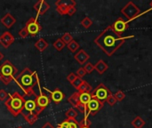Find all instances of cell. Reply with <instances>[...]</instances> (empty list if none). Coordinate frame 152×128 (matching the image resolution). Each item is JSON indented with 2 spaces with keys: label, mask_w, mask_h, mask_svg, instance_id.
Masks as SVG:
<instances>
[{
  "label": "cell",
  "mask_w": 152,
  "mask_h": 128,
  "mask_svg": "<svg viewBox=\"0 0 152 128\" xmlns=\"http://www.w3.org/2000/svg\"><path fill=\"white\" fill-rule=\"evenodd\" d=\"M134 36L119 37L111 29L110 25L102 31L94 39V43L109 56L113 55L119 47L123 45L125 41L128 38H132Z\"/></svg>",
  "instance_id": "cell-1"
},
{
  "label": "cell",
  "mask_w": 152,
  "mask_h": 128,
  "mask_svg": "<svg viewBox=\"0 0 152 128\" xmlns=\"http://www.w3.org/2000/svg\"><path fill=\"white\" fill-rule=\"evenodd\" d=\"M13 81L23 91L24 97H33L37 95L34 87L39 85V78L36 71H31L30 69L25 68L20 74L14 78Z\"/></svg>",
  "instance_id": "cell-2"
},
{
  "label": "cell",
  "mask_w": 152,
  "mask_h": 128,
  "mask_svg": "<svg viewBox=\"0 0 152 128\" xmlns=\"http://www.w3.org/2000/svg\"><path fill=\"white\" fill-rule=\"evenodd\" d=\"M25 101L26 100L23 95H20L19 93L15 92L12 94H9L8 99L4 102V105L13 117H18L20 114H21L24 109Z\"/></svg>",
  "instance_id": "cell-3"
},
{
  "label": "cell",
  "mask_w": 152,
  "mask_h": 128,
  "mask_svg": "<svg viewBox=\"0 0 152 128\" xmlns=\"http://www.w3.org/2000/svg\"><path fill=\"white\" fill-rule=\"evenodd\" d=\"M17 72V68L10 61L6 60L0 66V80L4 85H9L14 79Z\"/></svg>",
  "instance_id": "cell-4"
},
{
  "label": "cell",
  "mask_w": 152,
  "mask_h": 128,
  "mask_svg": "<svg viewBox=\"0 0 152 128\" xmlns=\"http://www.w3.org/2000/svg\"><path fill=\"white\" fill-rule=\"evenodd\" d=\"M121 12L126 17V19L129 22L140 15L141 10L138 8V6L134 2L130 1L121 9Z\"/></svg>",
  "instance_id": "cell-5"
},
{
  "label": "cell",
  "mask_w": 152,
  "mask_h": 128,
  "mask_svg": "<svg viewBox=\"0 0 152 128\" xmlns=\"http://www.w3.org/2000/svg\"><path fill=\"white\" fill-rule=\"evenodd\" d=\"M91 94H92V98L97 99L99 102L104 104V102H107L109 96L111 95L112 94L110 91V89L107 88L106 86H104L103 84H100L95 89H94L91 92Z\"/></svg>",
  "instance_id": "cell-6"
},
{
  "label": "cell",
  "mask_w": 152,
  "mask_h": 128,
  "mask_svg": "<svg viewBox=\"0 0 152 128\" xmlns=\"http://www.w3.org/2000/svg\"><path fill=\"white\" fill-rule=\"evenodd\" d=\"M38 86V89H39V94L36 95V103H37V108H36V114L38 116L49 104H50V102H51V99L45 94L41 91V86H40V84L37 86Z\"/></svg>",
  "instance_id": "cell-7"
},
{
  "label": "cell",
  "mask_w": 152,
  "mask_h": 128,
  "mask_svg": "<svg viewBox=\"0 0 152 128\" xmlns=\"http://www.w3.org/2000/svg\"><path fill=\"white\" fill-rule=\"evenodd\" d=\"M25 28L27 29L28 34L31 37H35L36 35H37L42 30V26L37 21V19L34 18V17H30L28 20V21L26 22Z\"/></svg>",
  "instance_id": "cell-8"
},
{
  "label": "cell",
  "mask_w": 152,
  "mask_h": 128,
  "mask_svg": "<svg viewBox=\"0 0 152 128\" xmlns=\"http://www.w3.org/2000/svg\"><path fill=\"white\" fill-rule=\"evenodd\" d=\"M110 27L117 35H118L119 37H122V34L128 28V21H126V20H124L123 18L118 17L116 20V21L112 25H110Z\"/></svg>",
  "instance_id": "cell-9"
},
{
  "label": "cell",
  "mask_w": 152,
  "mask_h": 128,
  "mask_svg": "<svg viewBox=\"0 0 152 128\" xmlns=\"http://www.w3.org/2000/svg\"><path fill=\"white\" fill-rule=\"evenodd\" d=\"M34 98L32 99L31 97H28V100L25 99V105H24V109L21 112V115H27V114H36V108H37V103H36V100H35V96H33Z\"/></svg>",
  "instance_id": "cell-10"
},
{
  "label": "cell",
  "mask_w": 152,
  "mask_h": 128,
  "mask_svg": "<svg viewBox=\"0 0 152 128\" xmlns=\"http://www.w3.org/2000/svg\"><path fill=\"white\" fill-rule=\"evenodd\" d=\"M103 106H104L103 103H102L101 102H99L97 99H94V98H93L89 102V103L86 105L87 110H88L90 115H92V116H95L102 109Z\"/></svg>",
  "instance_id": "cell-11"
},
{
  "label": "cell",
  "mask_w": 152,
  "mask_h": 128,
  "mask_svg": "<svg viewBox=\"0 0 152 128\" xmlns=\"http://www.w3.org/2000/svg\"><path fill=\"white\" fill-rule=\"evenodd\" d=\"M76 4L75 1H63V0H58L55 3L56 5V11L61 14V15H65L67 14L68 9L70 5Z\"/></svg>",
  "instance_id": "cell-12"
},
{
  "label": "cell",
  "mask_w": 152,
  "mask_h": 128,
  "mask_svg": "<svg viewBox=\"0 0 152 128\" xmlns=\"http://www.w3.org/2000/svg\"><path fill=\"white\" fill-rule=\"evenodd\" d=\"M34 10L37 12V19L38 16L43 15L44 13H45L49 9H50V5L49 4H47L45 0H39L38 2H37L34 5H33Z\"/></svg>",
  "instance_id": "cell-13"
},
{
  "label": "cell",
  "mask_w": 152,
  "mask_h": 128,
  "mask_svg": "<svg viewBox=\"0 0 152 128\" xmlns=\"http://www.w3.org/2000/svg\"><path fill=\"white\" fill-rule=\"evenodd\" d=\"M13 42H14V37L9 31H5L0 36V44L4 48H8Z\"/></svg>",
  "instance_id": "cell-14"
},
{
  "label": "cell",
  "mask_w": 152,
  "mask_h": 128,
  "mask_svg": "<svg viewBox=\"0 0 152 128\" xmlns=\"http://www.w3.org/2000/svg\"><path fill=\"white\" fill-rule=\"evenodd\" d=\"M47 92H49L50 93V99L54 102V103H56V104H59L64 98H65V94L59 89V88H56V89H54L53 92H51V91H49V90H47V89H45Z\"/></svg>",
  "instance_id": "cell-15"
},
{
  "label": "cell",
  "mask_w": 152,
  "mask_h": 128,
  "mask_svg": "<svg viewBox=\"0 0 152 128\" xmlns=\"http://www.w3.org/2000/svg\"><path fill=\"white\" fill-rule=\"evenodd\" d=\"M0 21H1V23H2L6 29H10V28L16 22V20H15V18H14L11 13L7 12L4 17L1 18Z\"/></svg>",
  "instance_id": "cell-16"
},
{
  "label": "cell",
  "mask_w": 152,
  "mask_h": 128,
  "mask_svg": "<svg viewBox=\"0 0 152 128\" xmlns=\"http://www.w3.org/2000/svg\"><path fill=\"white\" fill-rule=\"evenodd\" d=\"M75 60L79 63V64H85L90 58L89 54L83 49L79 50L74 56Z\"/></svg>",
  "instance_id": "cell-17"
},
{
  "label": "cell",
  "mask_w": 152,
  "mask_h": 128,
  "mask_svg": "<svg viewBox=\"0 0 152 128\" xmlns=\"http://www.w3.org/2000/svg\"><path fill=\"white\" fill-rule=\"evenodd\" d=\"M108 68H109L108 64L104 61H102V60L98 61L97 63L94 65V69H96L98 71V73L101 74V75H102L108 69Z\"/></svg>",
  "instance_id": "cell-18"
},
{
  "label": "cell",
  "mask_w": 152,
  "mask_h": 128,
  "mask_svg": "<svg viewBox=\"0 0 152 128\" xmlns=\"http://www.w3.org/2000/svg\"><path fill=\"white\" fill-rule=\"evenodd\" d=\"M92 94L91 93H79V102L81 104L84 105H87L89 103V102L92 100Z\"/></svg>",
  "instance_id": "cell-19"
},
{
  "label": "cell",
  "mask_w": 152,
  "mask_h": 128,
  "mask_svg": "<svg viewBox=\"0 0 152 128\" xmlns=\"http://www.w3.org/2000/svg\"><path fill=\"white\" fill-rule=\"evenodd\" d=\"M35 47L39 51V52H44L47 47H48V43L44 39V38H39L36 43H35Z\"/></svg>",
  "instance_id": "cell-20"
},
{
  "label": "cell",
  "mask_w": 152,
  "mask_h": 128,
  "mask_svg": "<svg viewBox=\"0 0 152 128\" xmlns=\"http://www.w3.org/2000/svg\"><path fill=\"white\" fill-rule=\"evenodd\" d=\"M68 102H69L74 108H77V106L80 103V102H79V93H78V92L74 93L70 97H69Z\"/></svg>",
  "instance_id": "cell-21"
},
{
  "label": "cell",
  "mask_w": 152,
  "mask_h": 128,
  "mask_svg": "<svg viewBox=\"0 0 152 128\" xmlns=\"http://www.w3.org/2000/svg\"><path fill=\"white\" fill-rule=\"evenodd\" d=\"M93 91V88H92V86L90 84H88L86 81H83V83L81 84L80 87L78 88L77 92L78 93H91Z\"/></svg>",
  "instance_id": "cell-22"
},
{
  "label": "cell",
  "mask_w": 152,
  "mask_h": 128,
  "mask_svg": "<svg viewBox=\"0 0 152 128\" xmlns=\"http://www.w3.org/2000/svg\"><path fill=\"white\" fill-rule=\"evenodd\" d=\"M132 126L134 128H142L145 126V121L138 116L132 121Z\"/></svg>",
  "instance_id": "cell-23"
},
{
  "label": "cell",
  "mask_w": 152,
  "mask_h": 128,
  "mask_svg": "<svg viewBox=\"0 0 152 128\" xmlns=\"http://www.w3.org/2000/svg\"><path fill=\"white\" fill-rule=\"evenodd\" d=\"M22 116L25 118L26 122L29 125H33L38 118V116L37 114H27V115H22Z\"/></svg>",
  "instance_id": "cell-24"
},
{
  "label": "cell",
  "mask_w": 152,
  "mask_h": 128,
  "mask_svg": "<svg viewBox=\"0 0 152 128\" xmlns=\"http://www.w3.org/2000/svg\"><path fill=\"white\" fill-rule=\"evenodd\" d=\"M67 47L69 48V50L71 53H76V52L79 49V44H78L77 41H75V40L73 39L69 44L67 45Z\"/></svg>",
  "instance_id": "cell-25"
},
{
  "label": "cell",
  "mask_w": 152,
  "mask_h": 128,
  "mask_svg": "<svg viewBox=\"0 0 152 128\" xmlns=\"http://www.w3.org/2000/svg\"><path fill=\"white\" fill-rule=\"evenodd\" d=\"M65 115H66L68 119H76V118L77 117L78 114H77V111L74 108H71L66 111Z\"/></svg>",
  "instance_id": "cell-26"
},
{
  "label": "cell",
  "mask_w": 152,
  "mask_h": 128,
  "mask_svg": "<svg viewBox=\"0 0 152 128\" xmlns=\"http://www.w3.org/2000/svg\"><path fill=\"white\" fill-rule=\"evenodd\" d=\"M66 44L61 40V38H58L54 43H53V47L57 50V51H61L64 47H65Z\"/></svg>",
  "instance_id": "cell-27"
},
{
  "label": "cell",
  "mask_w": 152,
  "mask_h": 128,
  "mask_svg": "<svg viewBox=\"0 0 152 128\" xmlns=\"http://www.w3.org/2000/svg\"><path fill=\"white\" fill-rule=\"evenodd\" d=\"M93 24V20L89 18V17H85L82 20H81V25L85 28V29H88L92 26Z\"/></svg>",
  "instance_id": "cell-28"
},
{
  "label": "cell",
  "mask_w": 152,
  "mask_h": 128,
  "mask_svg": "<svg viewBox=\"0 0 152 128\" xmlns=\"http://www.w3.org/2000/svg\"><path fill=\"white\" fill-rule=\"evenodd\" d=\"M61 40H62L66 45H68V44H69V43L73 40V37H72L71 34H69V33H64V34L62 35V37H61Z\"/></svg>",
  "instance_id": "cell-29"
},
{
  "label": "cell",
  "mask_w": 152,
  "mask_h": 128,
  "mask_svg": "<svg viewBox=\"0 0 152 128\" xmlns=\"http://www.w3.org/2000/svg\"><path fill=\"white\" fill-rule=\"evenodd\" d=\"M114 96H115V98H116V100H117L118 102H121V101H123V100L126 98L125 93H124L123 91H121V90L118 91V92L114 94Z\"/></svg>",
  "instance_id": "cell-30"
},
{
  "label": "cell",
  "mask_w": 152,
  "mask_h": 128,
  "mask_svg": "<svg viewBox=\"0 0 152 128\" xmlns=\"http://www.w3.org/2000/svg\"><path fill=\"white\" fill-rule=\"evenodd\" d=\"M84 69H85V70L86 71V73L91 74V73L94 70V65L93 63H91V62H88V63H86V64L85 65Z\"/></svg>",
  "instance_id": "cell-31"
},
{
  "label": "cell",
  "mask_w": 152,
  "mask_h": 128,
  "mask_svg": "<svg viewBox=\"0 0 152 128\" xmlns=\"http://www.w3.org/2000/svg\"><path fill=\"white\" fill-rule=\"evenodd\" d=\"M83 81H84V80H83L81 78H78V77H77V78L75 79V81H74L71 85H72L73 87H75L77 90H78V88L80 87V86H81V84L83 83Z\"/></svg>",
  "instance_id": "cell-32"
},
{
  "label": "cell",
  "mask_w": 152,
  "mask_h": 128,
  "mask_svg": "<svg viewBox=\"0 0 152 128\" xmlns=\"http://www.w3.org/2000/svg\"><path fill=\"white\" fill-rule=\"evenodd\" d=\"M9 97V94L4 90V89H1L0 90V101L1 102H5Z\"/></svg>",
  "instance_id": "cell-33"
},
{
  "label": "cell",
  "mask_w": 152,
  "mask_h": 128,
  "mask_svg": "<svg viewBox=\"0 0 152 128\" xmlns=\"http://www.w3.org/2000/svg\"><path fill=\"white\" fill-rule=\"evenodd\" d=\"M118 101L116 100V98H115V96L113 95V94H111V95H110L109 96V98L107 99V103L110 105V106H113V105H115L116 104V102H117Z\"/></svg>",
  "instance_id": "cell-34"
},
{
  "label": "cell",
  "mask_w": 152,
  "mask_h": 128,
  "mask_svg": "<svg viewBox=\"0 0 152 128\" xmlns=\"http://www.w3.org/2000/svg\"><path fill=\"white\" fill-rule=\"evenodd\" d=\"M19 36L21 38H26V37H28V36H29V34H28V30H27V29L25 27L19 31Z\"/></svg>",
  "instance_id": "cell-35"
},
{
  "label": "cell",
  "mask_w": 152,
  "mask_h": 128,
  "mask_svg": "<svg viewBox=\"0 0 152 128\" xmlns=\"http://www.w3.org/2000/svg\"><path fill=\"white\" fill-rule=\"evenodd\" d=\"M69 128H79V122H77L76 119H69Z\"/></svg>",
  "instance_id": "cell-36"
},
{
  "label": "cell",
  "mask_w": 152,
  "mask_h": 128,
  "mask_svg": "<svg viewBox=\"0 0 152 128\" xmlns=\"http://www.w3.org/2000/svg\"><path fill=\"white\" fill-rule=\"evenodd\" d=\"M91 121L89 120L88 118H84L80 122H79V125L80 126H84V127H90L91 126Z\"/></svg>",
  "instance_id": "cell-37"
},
{
  "label": "cell",
  "mask_w": 152,
  "mask_h": 128,
  "mask_svg": "<svg viewBox=\"0 0 152 128\" xmlns=\"http://www.w3.org/2000/svg\"><path fill=\"white\" fill-rule=\"evenodd\" d=\"M77 12V9H76V4H72L69 7L68 9V12H67V14L69 15V16H72L75 12Z\"/></svg>",
  "instance_id": "cell-38"
},
{
  "label": "cell",
  "mask_w": 152,
  "mask_h": 128,
  "mask_svg": "<svg viewBox=\"0 0 152 128\" xmlns=\"http://www.w3.org/2000/svg\"><path fill=\"white\" fill-rule=\"evenodd\" d=\"M86 71L85 70V69L84 68H79L78 69H77V76L78 77V78H83V77H85L86 76Z\"/></svg>",
  "instance_id": "cell-39"
},
{
  "label": "cell",
  "mask_w": 152,
  "mask_h": 128,
  "mask_svg": "<svg viewBox=\"0 0 152 128\" xmlns=\"http://www.w3.org/2000/svg\"><path fill=\"white\" fill-rule=\"evenodd\" d=\"M69 120L66 118L61 124L58 125V128H69Z\"/></svg>",
  "instance_id": "cell-40"
},
{
  "label": "cell",
  "mask_w": 152,
  "mask_h": 128,
  "mask_svg": "<svg viewBox=\"0 0 152 128\" xmlns=\"http://www.w3.org/2000/svg\"><path fill=\"white\" fill-rule=\"evenodd\" d=\"M77 78V76L76 75V74H74V73H70V74H69L68 75V77H67V80L70 83V84H72L74 81H75V79Z\"/></svg>",
  "instance_id": "cell-41"
},
{
  "label": "cell",
  "mask_w": 152,
  "mask_h": 128,
  "mask_svg": "<svg viewBox=\"0 0 152 128\" xmlns=\"http://www.w3.org/2000/svg\"><path fill=\"white\" fill-rule=\"evenodd\" d=\"M41 128H55V127H53V125L51 124V123H49V122H46L43 127Z\"/></svg>",
  "instance_id": "cell-42"
},
{
  "label": "cell",
  "mask_w": 152,
  "mask_h": 128,
  "mask_svg": "<svg viewBox=\"0 0 152 128\" xmlns=\"http://www.w3.org/2000/svg\"><path fill=\"white\" fill-rule=\"evenodd\" d=\"M3 59H4V54H3V53H2L0 52V61H2Z\"/></svg>",
  "instance_id": "cell-43"
},
{
  "label": "cell",
  "mask_w": 152,
  "mask_h": 128,
  "mask_svg": "<svg viewBox=\"0 0 152 128\" xmlns=\"http://www.w3.org/2000/svg\"><path fill=\"white\" fill-rule=\"evenodd\" d=\"M79 128H90V127H84V126H80L79 125Z\"/></svg>",
  "instance_id": "cell-44"
},
{
  "label": "cell",
  "mask_w": 152,
  "mask_h": 128,
  "mask_svg": "<svg viewBox=\"0 0 152 128\" xmlns=\"http://www.w3.org/2000/svg\"><path fill=\"white\" fill-rule=\"evenodd\" d=\"M150 6H151V9H152V1L150 3Z\"/></svg>",
  "instance_id": "cell-45"
},
{
  "label": "cell",
  "mask_w": 152,
  "mask_h": 128,
  "mask_svg": "<svg viewBox=\"0 0 152 128\" xmlns=\"http://www.w3.org/2000/svg\"><path fill=\"white\" fill-rule=\"evenodd\" d=\"M17 128H22V127H17Z\"/></svg>",
  "instance_id": "cell-46"
}]
</instances>
